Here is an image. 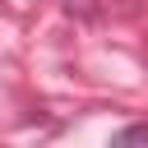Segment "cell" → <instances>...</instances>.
I'll list each match as a JSON object with an SVG mask.
<instances>
[{"mask_svg":"<svg viewBox=\"0 0 148 148\" xmlns=\"http://www.w3.org/2000/svg\"><path fill=\"white\" fill-rule=\"evenodd\" d=\"M116 143L125 148V143H148V125H125L120 134H116Z\"/></svg>","mask_w":148,"mask_h":148,"instance_id":"6da1fadb","label":"cell"}]
</instances>
